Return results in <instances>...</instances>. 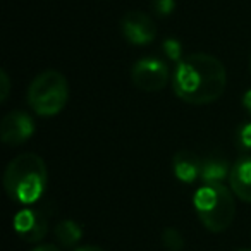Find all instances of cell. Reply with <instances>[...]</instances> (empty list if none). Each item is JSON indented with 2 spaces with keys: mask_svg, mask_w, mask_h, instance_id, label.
Here are the masks:
<instances>
[{
  "mask_svg": "<svg viewBox=\"0 0 251 251\" xmlns=\"http://www.w3.org/2000/svg\"><path fill=\"white\" fill-rule=\"evenodd\" d=\"M227 73L224 64L210 53H191L176 64L172 90L189 105H210L226 91Z\"/></svg>",
  "mask_w": 251,
  "mask_h": 251,
  "instance_id": "cell-1",
  "label": "cell"
},
{
  "mask_svg": "<svg viewBox=\"0 0 251 251\" xmlns=\"http://www.w3.org/2000/svg\"><path fill=\"white\" fill-rule=\"evenodd\" d=\"M49 182L47 165L40 155L21 153L7 164L4 172V188L16 203L28 206L43 196Z\"/></svg>",
  "mask_w": 251,
  "mask_h": 251,
  "instance_id": "cell-2",
  "label": "cell"
},
{
  "mask_svg": "<svg viewBox=\"0 0 251 251\" xmlns=\"http://www.w3.org/2000/svg\"><path fill=\"white\" fill-rule=\"evenodd\" d=\"M230 188L224 184H203L193 196L196 217L210 232H224L236 219V200Z\"/></svg>",
  "mask_w": 251,
  "mask_h": 251,
  "instance_id": "cell-3",
  "label": "cell"
},
{
  "mask_svg": "<svg viewBox=\"0 0 251 251\" xmlns=\"http://www.w3.org/2000/svg\"><path fill=\"white\" fill-rule=\"evenodd\" d=\"M69 101V84L60 71L47 69L31 81L28 88V105L42 117L59 115Z\"/></svg>",
  "mask_w": 251,
  "mask_h": 251,
  "instance_id": "cell-4",
  "label": "cell"
},
{
  "mask_svg": "<svg viewBox=\"0 0 251 251\" xmlns=\"http://www.w3.org/2000/svg\"><path fill=\"white\" fill-rule=\"evenodd\" d=\"M171 71L165 60L160 57H143L138 59L131 67V81L141 91L155 93L162 91L169 84Z\"/></svg>",
  "mask_w": 251,
  "mask_h": 251,
  "instance_id": "cell-5",
  "label": "cell"
},
{
  "mask_svg": "<svg viewBox=\"0 0 251 251\" xmlns=\"http://www.w3.org/2000/svg\"><path fill=\"white\" fill-rule=\"evenodd\" d=\"M121 35L129 45L145 47L157 38V26L151 16L143 11H129L126 12L119 23Z\"/></svg>",
  "mask_w": 251,
  "mask_h": 251,
  "instance_id": "cell-6",
  "label": "cell"
},
{
  "mask_svg": "<svg viewBox=\"0 0 251 251\" xmlns=\"http://www.w3.org/2000/svg\"><path fill=\"white\" fill-rule=\"evenodd\" d=\"M12 226L19 239L29 244H36L49 232V217L43 210L28 205L16 213Z\"/></svg>",
  "mask_w": 251,
  "mask_h": 251,
  "instance_id": "cell-7",
  "label": "cell"
},
{
  "mask_svg": "<svg viewBox=\"0 0 251 251\" xmlns=\"http://www.w3.org/2000/svg\"><path fill=\"white\" fill-rule=\"evenodd\" d=\"M35 121L28 112L12 110L0 122V138L7 147H19L35 134Z\"/></svg>",
  "mask_w": 251,
  "mask_h": 251,
  "instance_id": "cell-8",
  "label": "cell"
},
{
  "mask_svg": "<svg viewBox=\"0 0 251 251\" xmlns=\"http://www.w3.org/2000/svg\"><path fill=\"white\" fill-rule=\"evenodd\" d=\"M229 188L244 203H251V153L239 157L230 167Z\"/></svg>",
  "mask_w": 251,
  "mask_h": 251,
  "instance_id": "cell-9",
  "label": "cell"
},
{
  "mask_svg": "<svg viewBox=\"0 0 251 251\" xmlns=\"http://www.w3.org/2000/svg\"><path fill=\"white\" fill-rule=\"evenodd\" d=\"M172 171L177 181L184 184H193L198 181L201 174V160L193 151L181 150L172 158Z\"/></svg>",
  "mask_w": 251,
  "mask_h": 251,
  "instance_id": "cell-10",
  "label": "cell"
},
{
  "mask_svg": "<svg viewBox=\"0 0 251 251\" xmlns=\"http://www.w3.org/2000/svg\"><path fill=\"white\" fill-rule=\"evenodd\" d=\"M230 167L229 160L224 157H206L201 160V174H200V181L203 184H224L226 179H229L230 176Z\"/></svg>",
  "mask_w": 251,
  "mask_h": 251,
  "instance_id": "cell-11",
  "label": "cell"
},
{
  "mask_svg": "<svg viewBox=\"0 0 251 251\" xmlns=\"http://www.w3.org/2000/svg\"><path fill=\"white\" fill-rule=\"evenodd\" d=\"M53 234H55V239L59 241L62 248H74L83 237V227L76 220L64 219L55 224Z\"/></svg>",
  "mask_w": 251,
  "mask_h": 251,
  "instance_id": "cell-12",
  "label": "cell"
},
{
  "mask_svg": "<svg viewBox=\"0 0 251 251\" xmlns=\"http://www.w3.org/2000/svg\"><path fill=\"white\" fill-rule=\"evenodd\" d=\"M162 246L167 251H182L184 250V237L174 227H167L162 232Z\"/></svg>",
  "mask_w": 251,
  "mask_h": 251,
  "instance_id": "cell-13",
  "label": "cell"
},
{
  "mask_svg": "<svg viewBox=\"0 0 251 251\" xmlns=\"http://www.w3.org/2000/svg\"><path fill=\"white\" fill-rule=\"evenodd\" d=\"M162 50L164 53L172 60V62L179 64L184 57H182V45L177 38H165L162 42Z\"/></svg>",
  "mask_w": 251,
  "mask_h": 251,
  "instance_id": "cell-14",
  "label": "cell"
},
{
  "mask_svg": "<svg viewBox=\"0 0 251 251\" xmlns=\"http://www.w3.org/2000/svg\"><path fill=\"white\" fill-rule=\"evenodd\" d=\"M236 145L239 150L251 151V122H244L236 129Z\"/></svg>",
  "mask_w": 251,
  "mask_h": 251,
  "instance_id": "cell-15",
  "label": "cell"
},
{
  "mask_svg": "<svg viewBox=\"0 0 251 251\" xmlns=\"http://www.w3.org/2000/svg\"><path fill=\"white\" fill-rule=\"evenodd\" d=\"M150 7L155 16L167 18L176 11V0H150Z\"/></svg>",
  "mask_w": 251,
  "mask_h": 251,
  "instance_id": "cell-16",
  "label": "cell"
},
{
  "mask_svg": "<svg viewBox=\"0 0 251 251\" xmlns=\"http://www.w3.org/2000/svg\"><path fill=\"white\" fill-rule=\"evenodd\" d=\"M11 95V77H9L7 71L0 73V101H5Z\"/></svg>",
  "mask_w": 251,
  "mask_h": 251,
  "instance_id": "cell-17",
  "label": "cell"
},
{
  "mask_svg": "<svg viewBox=\"0 0 251 251\" xmlns=\"http://www.w3.org/2000/svg\"><path fill=\"white\" fill-rule=\"evenodd\" d=\"M241 103H243V108L251 115V88H248L243 93V98H241Z\"/></svg>",
  "mask_w": 251,
  "mask_h": 251,
  "instance_id": "cell-18",
  "label": "cell"
},
{
  "mask_svg": "<svg viewBox=\"0 0 251 251\" xmlns=\"http://www.w3.org/2000/svg\"><path fill=\"white\" fill-rule=\"evenodd\" d=\"M31 251H62L59 246H55V244H49V243H45V244H38V246H35Z\"/></svg>",
  "mask_w": 251,
  "mask_h": 251,
  "instance_id": "cell-19",
  "label": "cell"
},
{
  "mask_svg": "<svg viewBox=\"0 0 251 251\" xmlns=\"http://www.w3.org/2000/svg\"><path fill=\"white\" fill-rule=\"evenodd\" d=\"M73 251H107V250H103V248H100V246H91V244H88V246L74 248Z\"/></svg>",
  "mask_w": 251,
  "mask_h": 251,
  "instance_id": "cell-20",
  "label": "cell"
},
{
  "mask_svg": "<svg viewBox=\"0 0 251 251\" xmlns=\"http://www.w3.org/2000/svg\"><path fill=\"white\" fill-rule=\"evenodd\" d=\"M250 71H251V57H250Z\"/></svg>",
  "mask_w": 251,
  "mask_h": 251,
  "instance_id": "cell-21",
  "label": "cell"
},
{
  "mask_svg": "<svg viewBox=\"0 0 251 251\" xmlns=\"http://www.w3.org/2000/svg\"><path fill=\"white\" fill-rule=\"evenodd\" d=\"M237 251H250V250H237Z\"/></svg>",
  "mask_w": 251,
  "mask_h": 251,
  "instance_id": "cell-22",
  "label": "cell"
}]
</instances>
